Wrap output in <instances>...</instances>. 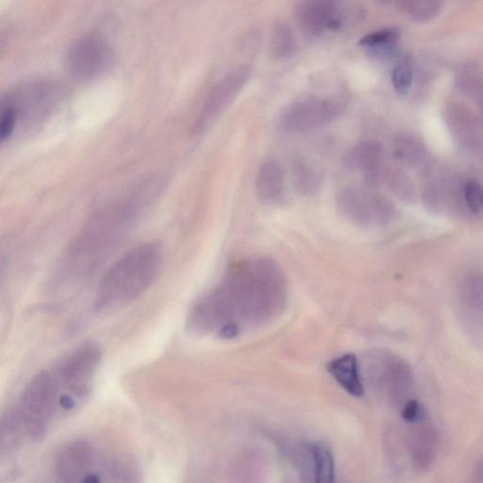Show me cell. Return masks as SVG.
<instances>
[{"mask_svg": "<svg viewBox=\"0 0 483 483\" xmlns=\"http://www.w3.org/2000/svg\"><path fill=\"white\" fill-rule=\"evenodd\" d=\"M410 423L413 425L406 437V446L410 462L417 471L429 470L437 457V430L425 416Z\"/></svg>", "mask_w": 483, "mask_h": 483, "instance_id": "obj_11", "label": "cell"}, {"mask_svg": "<svg viewBox=\"0 0 483 483\" xmlns=\"http://www.w3.org/2000/svg\"><path fill=\"white\" fill-rule=\"evenodd\" d=\"M161 262V246L155 243L143 244L123 255L101 279L95 310L112 311L135 300L154 282Z\"/></svg>", "mask_w": 483, "mask_h": 483, "instance_id": "obj_3", "label": "cell"}, {"mask_svg": "<svg viewBox=\"0 0 483 483\" xmlns=\"http://www.w3.org/2000/svg\"><path fill=\"white\" fill-rule=\"evenodd\" d=\"M286 298L281 268L273 260L258 258L230 268L223 284L197 301L187 326L197 333L216 331L233 338L244 326L275 317Z\"/></svg>", "mask_w": 483, "mask_h": 483, "instance_id": "obj_1", "label": "cell"}, {"mask_svg": "<svg viewBox=\"0 0 483 483\" xmlns=\"http://www.w3.org/2000/svg\"><path fill=\"white\" fill-rule=\"evenodd\" d=\"M55 475L60 482H128L135 476L124 461L104 459L94 444L87 441H73L62 447L54 462Z\"/></svg>", "mask_w": 483, "mask_h": 483, "instance_id": "obj_4", "label": "cell"}, {"mask_svg": "<svg viewBox=\"0 0 483 483\" xmlns=\"http://www.w3.org/2000/svg\"><path fill=\"white\" fill-rule=\"evenodd\" d=\"M474 479L476 482H483V460L477 463L474 471Z\"/></svg>", "mask_w": 483, "mask_h": 483, "instance_id": "obj_21", "label": "cell"}, {"mask_svg": "<svg viewBox=\"0 0 483 483\" xmlns=\"http://www.w3.org/2000/svg\"><path fill=\"white\" fill-rule=\"evenodd\" d=\"M112 51L100 37L90 35L82 38L70 49L68 68L77 79L88 81L100 76L111 64Z\"/></svg>", "mask_w": 483, "mask_h": 483, "instance_id": "obj_10", "label": "cell"}, {"mask_svg": "<svg viewBox=\"0 0 483 483\" xmlns=\"http://www.w3.org/2000/svg\"><path fill=\"white\" fill-rule=\"evenodd\" d=\"M465 200L471 213L483 211V187L476 180H470L465 186Z\"/></svg>", "mask_w": 483, "mask_h": 483, "instance_id": "obj_20", "label": "cell"}, {"mask_svg": "<svg viewBox=\"0 0 483 483\" xmlns=\"http://www.w3.org/2000/svg\"><path fill=\"white\" fill-rule=\"evenodd\" d=\"M101 359L102 350L100 345L95 342H85L52 367L65 391L81 406L89 397Z\"/></svg>", "mask_w": 483, "mask_h": 483, "instance_id": "obj_6", "label": "cell"}, {"mask_svg": "<svg viewBox=\"0 0 483 483\" xmlns=\"http://www.w3.org/2000/svg\"><path fill=\"white\" fill-rule=\"evenodd\" d=\"M399 37V29L390 27V29L378 30V32L366 35L359 41L358 45L367 48H383V46H391L396 43Z\"/></svg>", "mask_w": 483, "mask_h": 483, "instance_id": "obj_18", "label": "cell"}, {"mask_svg": "<svg viewBox=\"0 0 483 483\" xmlns=\"http://www.w3.org/2000/svg\"><path fill=\"white\" fill-rule=\"evenodd\" d=\"M293 181L298 192L303 194H312L321 185L319 170L304 160H298L293 164Z\"/></svg>", "mask_w": 483, "mask_h": 483, "instance_id": "obj_17", "label": "cell"}, {"mask_svg": "<svg viewBox=\"0 0 483 483\" xmlns=\"http://www.w3.org/2000/svg\"><path fill=\"white\" fill-rule=\"evenodd\" d=\"M138 207V201L127 199L107 206L93 216L60 260L58 279L74 284L100 267L130 230Z\"/></svg>", "mask_w": 483, "mask_h": 483, "instance_id": "obj_2", "label": "cell"}, {"mask_svg": "<svg viewBox=\"0 0 483 483\" xmlns=\"http://www.w3.org/2000/svg\"><path fill=\"white\" fill-rule=\"evenodd\" d=\"M308 460L317 482H333L336 477L333 455L328 444L317 442L307 447Z\"/></svg>", "mask_w": 483, "mask_h": 483, "instance_id": "obj_16", "label": "cell"}, {"mask_svg": "<svg viewBox=\"0 0 483 483\" xmlns=\"http://www.w3.org/2000/svg\"><path fill=\"white\" fill-rule=\"evenodd\" d=\"M328 371L351 396L359 397L364 395V384L358 359L354 354H345L332 359L329 364Z\"/></svg>", "mask_w": 483, "mask_h": 483, "instance_id": "obj_13", "label": "cell"}, {"mask_svg": "<svg viewBox=\"0 0 483 483\" xmlns=\"http://www.w3.org/2000/svg\"><path fill=\"white\" fill-rule=\"evenodd\" d=\"M60 88L53 84H35L8 95L5 105L12 110L18 130H34L42 125L60 102Z\"/></svg>", "mask_w": 483, "mask_h": 483, "instance_id": "obj_7", "label": "cell"}, {"mask_svg": "<svg viewBox=\"0 0 483 483\" xmlns=\"http://www.w3.org/2000/svg\"><path fill=\"white\" fill-rule=\"evenodd\" d=\"M258 196L266 204L281 201L284 194V176L282 166L276 161L263 164L258 173Z\"/></svg>", "mask_w": 483, "mask_h": 483, "instance_id": "obj_15", "label": "cell"}, {"mask_svg": "<svg viewBox=\"0 0 483 483\" xmlns=\"http://www.w3.org/2000/svg\"><path fill=\"white\" fill-rule=\"evenodd\" d=\"M345 102L342 98L325 100H307L293 104L285 111L282 125L292 133H304L328 124L344 112Z\"/></svg>", "mask_w": 483, "mask_h": 483, "instance_id": "obj_9", "label": "cell"}, {"mask_svg": "<svg viewBox=\"0 0 483 483\" xmlns=\"http://www.w3.org/2000/svg\"><path fill=\"white\" fill-rule=\"evenodd\" d=\"M362 366L367 383L381 399L400 409L410 402L414 381L407 362L395 354L376 350L364 357Z\"/></svg>", "mask_w": 483, "mask_h": 483, "instance_id": "obj_5", "label": "cell"}, {"mask_svg": "<svg viewBox=\"0 0 483 483\" xmlns=\"http://www.w3.org/2000/svg\"><path fill=\"white\" fill-rule=\"evenodd\" d=\"M337 205L345 218L364 226L388 223L394 216L388 199L362 189H345L339 194Z\"/></svg>", "mask_w": 483, "mask_h": 483, "instance_id": "obj_8", "label": "cell"}, {"mask_svg": "<svg viewBox=\"0 0 483 483\" xmlns=\"http://www.w3.org/2000/svg\"><path fill=\"white\" fill-rule=\"evenodd\" d=\"M240 88V81H232L224 82L213 91L205 105L203 106L197 119L194 123V131L196 133L205 131L213 122V120L220 114L225 107L230 103L234 97L236 92Z\"/></svg>", "mask_w": 483, "mask_h": 483, "instance_id": "obj_14", "label": "cell"}, {"mask_svg": "<svg viewBox=\"0 0 483 483\" xmlns=\"http://www.w3.org/2000/svg\"><path fill=\"white\" fill-rule=\"evenodd\" d=\"M395 90L400 95L407 94L413 84V70L407 60H403L395 67L392 74Z\"/></svg>", "mask_w": 483, "mask_h": 483, "instance_id": "obj_19", "label": "cell"}, {"mask_svg": "<svg viewBox=\"0 0 483 483\" xmlns=\"http://www.w3.org/2000/svg\"><path fill=\"white\" fill-rule=\"evenodd\" d=\"M350 166L364 173L369 183H377L383 178L386 167L384 166L383 148L378 143L369 141L357 145L348 156Z\"/></svg>", "mask_w": 483, "mask_h": 483, "instance_id": "obj_12", "label": "cell"}]
</instances>
